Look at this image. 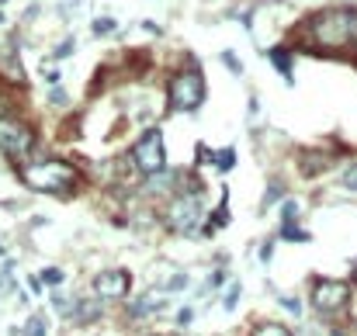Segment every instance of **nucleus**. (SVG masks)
<instances>
[{"instance_id": "f257e3e1", "label": "nucleus", "mask_w": 357, "mask_h": 336, "mask_svg": "<svg viewBox=\"0 0 357 336\" xmlns=\"http://www.w3.org/2000/svg\"><path fill=\"white\" fill-rule=\"evenodd\" d=\"M357 38V10L354 7H330L309 21V42L316 49H347Z\"/></svg>"}, {"instance_id": "f03ea898", "label": "nucleus", "mask_w": 357, "mask_h": 336, "mask_svg": "<svg viewBox=\"0 0 357 336\" xmlns=\"http://www.w3.org/2000/svg\"><path fill=\"white\" fill-rule=\"evenodd\" d=\"M17 177L31 191H49V194H66L77 184V167L63 160H42V163H21Z\"/></svg>"}, {"instance_id": "7ed1b4c3", "label": "nucleus", "mask_w": 357, "mask_h": 336, "mask_svg": "<svg viewBox=\"0 0 357 336\" xmlns=\"http://www.w3.org/2000/svg\"><path fill=\"white\" fill-rule=\"evenodd\" d=\"M170 108L174 112H195V108H202V101H205V77H202V70L198 66H188V70H181L174 80H170Z\"/></svg>"}, {"instance_id": "20e7f679", "label": "nucleus", "mask_w": 357, "mask_h": 336, "mask_svg": "<svg viewBox=\"0 0 357 336\" xmlns=\"http://www.w3.org/2000/svg\"><path fill=\"white\" fill-rule=\"evenodd\" d=\"M132 163H135V170H142L146 177L167 170V149H163V132H160V128L142 132V139L132 146Z\"/></svg>"}, {"instance_id": "39448f33", "label": "nucleus", "mask_w": 357, "mask_h": 336, "mask_svg": "<svg viewBox=\"0 0 357 336\" xmlns=\"http://www.w3.org/2000/svg\"><path fill=\"white\" fill-rule=\"evenodd\" d=\"M35 146V132L17 118H0V153L14 163H24Z\"/></svg>"}, {"instance_id": "423d86ee", "label": "nucleus", "mask_w": 357, "mask_h": 336, "mask_svg": "<svg viewBox=\"0 0 357 336\" xmlns=\"http://www.w3.org/2000/svg\"><path fill=\"white\" fill-rule=\"evenodd\" d=\"M205 219L202 212V198L198 191H188V194H177L167 208V225L177 229V232H198V225Z\"/></svg>"}, {"instance_id": "0eeeda50", "label": "nucleus", "mask_w": 357, "mask_h": 336, "mask_svg": "<svg viewBox=\"0 0 357 336\" xmlns=\"http://www.w3.org/2000/svg\"><path fill=\"white\" fill-rule=\"evenodd\" d=\"M351 302V284L347 281H316L312 284V305L323 316H333L340 309H347Z\"/></svg>"}, {"instance_id": "6e6552de", "label": "nucleus", "mask_w": 357, "mask_h": 336, "mask_svg": "<svg viewBox=\"0 0 357 336\" xmlns=\"http://www.w3.org/2000/svg\"><path fill=\"white\" fill-rule=\"evenodd\" d=\"M128 288H132V277H128L125 270H105V274H98V277H94V291H98L101 298H108V302L125 298V295H128Z\"/></svg>"}, {"instance_id": "1a4fd4ad", "label": "nucleus", "mask_w": 357, "mask_h": 336, "mask_svg": "<svg viewBox=\"0 0 357 336\" xmlns=\"http://www.w3.org/2000/svg\"><path fill=\"white\" fill-rule=\"evenodd\" d=\"M0 77L7 80V84H24V66H21V59H17V52H14V45H7V49H0Z\"/></svg>"}, {"instance_id": "9d476101", "label": "nucleus", "mask_w": 357, "mask_h": 336, "mask_svg": "<svg viewBox=\"0 0 357 336\" xmlns=\"http://www.w3.org/2000/svg\"><path fill=\"white\" fill-rule=\"evenodd\" d=\"M163 309H167L163 295H160V291H146L135 305H128V316H132V319H142V316H149V312H163Z\"/></svg>"}, {"instance_id": "9b49d317", "label": "nucleus", "mask_w": 357, "mask_h": 336, "mask_svg": "<svg viewBox=\"0 0 357 336\" xmlns=\"http://www.w3.org/2000/svg\"><path fill=\"white\" fill-rule=\"evenodd\" d=\"M98 312H101V302H73L70 319H77V323H91Z\"/></svg>"}, {"instance_id": "f8f14e48", "label": "nucleus", "mask_w": 357, "mask_h": 336, "mask_svg": "<svg viewBox=\"0 0 357 336\" xmlns=\"http://www.w3.org/2000/svg\"><path fill=\"white\" fill-rule=\"evenodd\" d=\"M174 181H177V174H167V170H160V174H153V177L146 181V191H149V194H163V191H167Z\"/></svg>"}, {"instance_id": "ddd939ff", "label": "nucleus", "mask_w": 357, "mask_h": 336, "mask_svg": "<svg viewBox=\"0 0 357 336\" xmlns=\"http://www.w3.org/2000/svg\"><path fill=\"white\" fill-rule=\"evenodd\" d=\"M17 336H49V319H45V316H31V319L17 330Z\"/></svg>"}, {"instance_id": "4468645a", "label": "nucleus", "mask_w": 357, "mask_h": 336, "mask_svg": "<svg viewBox=\"0 0 357 336\" xmlns=\"http://www.w3.org/2000/svg\"><path fill=\"white\" fill-rule=\"evenodd\" d=\"M267 56H271V63H274V66H278V70H281V73L291 80V56H288L284 49H271Z\"/></svg>"}, {"instance_id": "2eb2a0df", "label": "nucleus", "mask_w": 357, "mask_h": 336, "mask_svg": "<svg viewBox=\"0 0 357 336\" xmlns=\"http://www.w3.org/2000/svg\"><path fill=\"white\" fill-rule=\"evenodd\" d=\"M208 160L219 167V170H233L236 167V153L233 149H222V153H208Z\"/></svg>"}, {"instance_id": "dca6fc26", "label": "nucleus", "mask_w": 357, "mask_h": 336, "mask_svg": "<svg viewBox=\"0 0 357 336\" xmlns=\"http://www.w3.org/2000/svg\"><path fill=\"white\" fill-rule=\"evenodd\" d=\"M38 281H42V288H45V284H49V288H59V284L66 281V274H63L59 267H45V270L38 274Z\"/></svg>"}, {"instance_id": "f3484780", "label": "nucleus", "mask_w": 357, "mask_h": 336, "mask_svg": "<svg viewBox=\"0 0 357 336\" xmlns=\"http://www.w3.org/2000/svg\"><path fill=\"white\" fill-rule=\"evenodd\" d=\"M253 336H291V330L281 326V323H260V326L253 330Z\"/></svg>"}, {"instance_id": "a211bd4d", "label": "nucleus", "mask_w": 357, "mask_h": 336, "mask_svg": "<svg viewBox=\"0 0 357 336\" xmlns=\"http://www.w3.org/2000/svg\"><path fill=\"white\" fill-rule=\"evenodd\" d=\"M330 163H326V156H319V153H305V174H316V170H326Z\"/></svg>"}, {"instance_id": "6ab92c4d", "label": "nucleus", "mask_w": 357, "mask_h": 336, "mask_svg": "<svg viewBox=\"0 0 357 336\" xmlns=\"http://www.w3.org/2000/svg\"><path fill=\"white\" fill-rule=\"evenodd\" d=\"M239 295H243V284L233 281V284H229V291H226V302H222V309H226V312H233V309L239 305Z\"/></svg>"}, {"instance_id": "aec40b11", "label": "nucleus", "mask_w": 357, "mask_h": 336, "mask_svg": "<svg viewBox=\"0 0 357 336\" xmlns=\"http://www.w3.org/2000/svg\"><path fill=\"white\" fill-rule=\"evenodd\" d=\"M281 215H284V219H281L284 225H295V219H298V201H291V198H288V201H284V208H281Z\"/></svg>"}, {"instance_id": "412c9836", "label": "nucleus", "mask_w": 357, "mask_h": 336, "mask_svg": "<svg viewBox=\"0 0 357 336\" xmlns=\"http://www.w3.org/2000/svg\"><path fill=\"white\" fill-rule=\"evenodd\" d=\"M281 236H284V239H298V243H309V232H302L298 225H281Z\"/></svg>"}, {"instance_id": "4be33fe9", "label": "nucleus", "mask_w": 357, "mask_h": 336, "mask_svg": "<svg viewBox=\"0 0 357 336\" xmlns=\"http://www.w3.org/2000/svg\"><path fill=\"white\" fill-rule=\"evenodd\" d=\"M212 219H215V222L208 225V232H212V229H222V225L229 222V208H226V201H222V205L215 208V215H212Z\"/></svg>"}, {"instance_id": "5701e85b", "label": "nucleus", "mask_w": 357, "mask_h": 336, "mask_svg": "<svg viewBox=\"0 0 357 336\" xmlns=\"http://www.w3.org/2000/svg\"><path fill=\"white\" fill-rule=\"evenodd\" d=\"M344 184H347L351 191H357V160L354 163H347V170H344Z\"/></svg>"}, {"instance_id": "b1692460", "label": "nucleus", "mask_w": 357, "mask_h": 336, "mask_svg": "<svg viewBox=\"0 0 357 336\" xmlns=\"http://www.w3.org/2000/svg\"><path fill=\"white\" fill-rule=\"evenodd\" d=\"M108 31H115V21L112 17H98L94 21V35H108Z\"/></svg>"}, {"instance_id": "393cba45", "label": "nucleus", "mask_w": 357, "mask_h": 336, "mask_svg": "<svg viewBox=\"0 0 357 336\" xmlns=\"http://www.w3.org/2000/svg\"><path fill=\"white\" fill-rule=\"evenodd\" d=\"M278 198H281V184H271V188H267V194H264V208H271Z\"/></svg>"}, {"instance_id": "a878e982", "label": "nucleus", "mask_w": 357, "mask_h": 336, "mask_svg": "<svg viewBox=\"0 0 357 336\" xmlns=\"http://www.w3.org/2000/svg\"><path fill=\"white\" fill-rule=\"evenodd\" d=\"M281 305H284V309H288L295 319L302 316V302H298V298H288V295H284V298H281Z\"/></svg>"}, {"instance_id": "bb28decb", "label": "nucleus", "mask_w": 357, "mask_h": 336, "mask_svg": "<svg viewBox=\"0 0 357 336\" xmlns=\"http://www.w3.org/2000/svg\"><path fill=\"white\" fill-rule=\"evenodd\" d=\"M222 63H226L233 73H243V63H236V56H233V52H222Z\"/></svg>"}, {"instance_id": "cd10ccee", "label": "nucleus", "mask_w": 357, "mask_h": 336, "mask_svg": "<svg viewBox=\"0 0 357 336\" xmlns=\"http://www.w3.org/2000/svg\"><path fill=\"white\" fill-rule=\"evenodd\" d=\"M271 257H274V243L267 239V243H260V260H264V264H271Z\"/></svg>"}, {"instance_id": "c85d7f7f", "label": "nucleus", "mask_w": 357, "mask_h": 336, "mask_svg": "<svg viewBox=\"0 0 357 336\" xmlns=\"http://www.w3.org/2000/svg\"><path fill=\"white\" fill-rule=\"evenodd\" d=\"M226 281V270H212V277H208V288H219Z\"/></svg>"}, {"instance_id": "c756f323", "label": "nucleus", "mask_w": 357, "mask_h": 336, "mask_svg": "<svg viewBox=\"0 0 357 336\" xmlns=\"http://www.w3.org/2000/svg\"><path fill=\"white\" fill-rule=\"evenodd\" d=\"M70 52H73V38H66V42L56 49V56H59V59H63V56H70Z\"/></svg>"}, {"instance_id": "7c9ffc66", "label": "nucleus", "mask_w": 357, "mask_h": 336, "mask_svg": "<svg viewBox=\"0 0 357 336\" xmlns=\"http://www.w3.org/2000/svg\"><path fill=\"white\" fill-rule=\"evenodd\" d=\"M191 319H195V312H191V309H181V312H177V323H181V326H188Z\"/></svg>"}, {"instance_id": "2f4dec72", "label": "nucleus", "mask_w": 357, "mask_h": 336, "mask_svg": "<svg viewBox=\"0 0 357 336\" xmlns=\"http://www.w3.org/2000/svg\"><path fill=\"white\" fill-rule=\"evenodd\" d=\"M28 288H31L35 295H42V281H38V277H31V281H28Z\"/></svg>"}, {"instance_id": "473e14b6", "label": "nucleus", "mask_w": 357, "mask_h": 336, "mask_svg": "<svg viewBox=\"0 0 357 336\" xmlns=\"http://www.w3.org/2000/svg\"><path fill=\"white\" fill-rule=\"evenodd\" d=\"M351 270H354V281H357V257H354V264H351Z\"/></svg>"}, {"instance_id": "72a5a7b5", "label": "nucleus", "mask_w": 357, "mask_h": 336, "mask_svg": "<svg viewBox=\"0 0 357 336\" xmlns=\"http://www.w3.org/2000/svg\"><path fill=\"white\" fill-rule=\"evenodd\" d=\"M0 3H3V0H0Z\"/></svg>"}]
</instances>
